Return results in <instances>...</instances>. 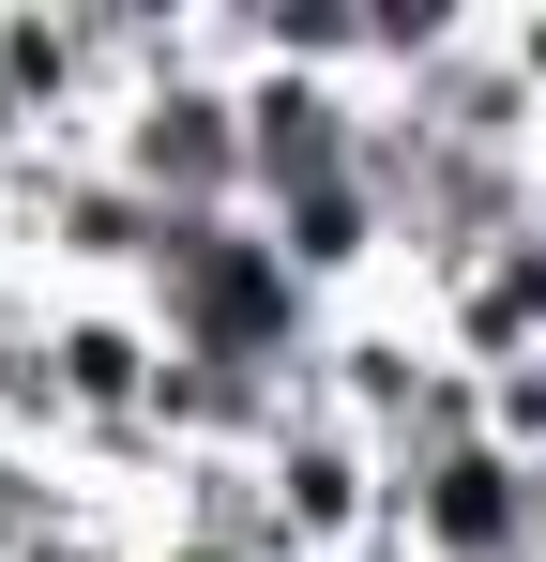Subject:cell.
<instances>
[{"instance_id":"obj_1","label":"cell","mask_w":546,"mask_h":562,"mask_svg":"<svg viewBox=\"0 0 546 562\" xmlns=\"http://www.w3.org/2000/svg\"><path fill=\"white\" fill-rule=\"evenodd\" d=\"M122 31H137V92L106 106L91 168H122L168 228H228V213H243V92H228V15H122Z\"/></svg>"},{"instance_id":"obj_2","label":"cell","mask_w":546,"mask_h":562,"mask_svg":"<svg viewBox=\"0 0 546 562\" xmlns=\"http://www.w3.org/2000/svg\"><path fill=\"white\" fill-rule=\"evenodd\" d=\"M152 319H168L182 366H228V380H273V395H304V366H319V335H334V304L273 259L259 213H228V228H168V259H152V289H137Z\"/></svg>"},{"instance_id":"obj_3","label":"cell","mask_w":546,"mask_h":562,"mask_svg":"<svg viewBox=\"0 0 546 562\" xmlns=\"http://www.w3.org/2000/svg\"><path fill=\"white\" fill-rule=\"evenodd\" d=\"M243 213H288L319 183H364L379 168V92L364 77H304V61H243Z\"/></svg>"},{"instance_id":"obj_4","label":"cell","mask_w":546,"mask_h":562,"mask_svg":"<svg viewBox=\"0 0 546 562\" xmlns=\"http://www.w3.org/2000/svg\"><path fill=\"white\" fill-rule=\"evenodd\" d=\"M395 562H546V471L486 426L395 471Z\"/></svg>"},{"instance_id":"obj_5","label":"cell","mask_w":546,"mask_h":562,"mask_svg":"<svg viewBox=\"0 0 546 562\" xmlns=\"http://www.w3.org/2000/svg\"><path fill=\"white\" fill-rule=\"evenodd\" d=\"M410 304H425V335H441V350H455L470 380L532 366V350H546V213H532V228H501L486 259H455V274H425Z\"/></svg>"},{"instance_id":"obj_6","label":"cell","mask_w":546,"mask_h":562,"mask_svg":"<svg viewBox=\"0 0 546 562\" xmlns=\"http://www.w3.org/2000/svg\"><path fill=\"white\" fill-rule=\"evenodd\" d=\"M486 441L546 471V350H532V366H501V380H486Z\"/></svg>"},{"instance_id":"obj_7","label":"cell","mask_w":546,"mask_h":562,"mask_svg":"<svg viewBox=\"0 0 546 562\" xmlns=\"http://www.w3.org/2000/svg\"><path fill=\"white\" fill-rule=\"evenodd\" d=\"M486 46H501V77L546 106V0H486Z\"/></svg>"},{"instance_id":"obj_8","label":"cell","mask_w":546,"mask_h":562,"mask_svg":"<svg viewBox=\"0 0 546 562\" xmlns=\"http://www.w3.org/2000/svg\"><path fill=\"white\" fill-rule=\"evenodd\" d=\"M46 304H61V289H46L31 259H15V244H0V366H15V350L46 335Z\"/></svg>"},{"instance_id":"obj_9","label":"cell","mask_w":546,"mask_h":562,"mask_svg":"<svg viewBox=\"0 0 546 562\" xmlns=\"http://www.w3.org/2000/svg\"><path fill=\"white\" fill-rule=\"evenodd\" d=\"M152 562H288V548H259V532H197V517H152Z\"/></svg>"},{"instance_id":"obj_10","label":"cell","mask_w":546,"mask_h":562,"mask_svg":"<svg viewBox=\"0 0 546 562\" xmlns=\"http://www.w3.org/2000/svg\"><path fill=\"white\" fill-rule=\"evenodd\" d=\"M46 153H61V137H46V122H31V106H15V77H0V183H31V168H46Z\"/></svg>"},{"instance_id":"obj_11","label":"cell","mask_w":546,"mask_h":562,"mask_svg":"<svg viewBox=\"0 0 546 562\" xmlns=\"http://www.w3.org/2000/svg\"><path fill=\"white\" fill-rule=\"evenodd\" d=\"M532 213H546V106H532Z\"/></svg>"}]
</instances>
